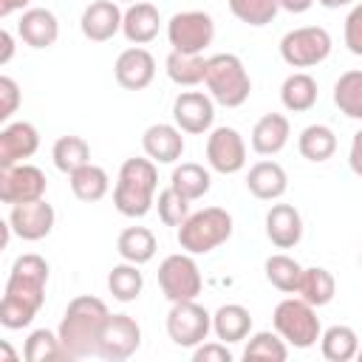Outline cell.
I'll list each match as a JSON object with an SVG mask.
<instances>
[{"label": "cell", "mask_w": 362, "mask_h": 362, "mask_svg": "<svg viewBox=\"0 0 362 362\" xmlns=\"http://www.w3.org/2000/svg\"><path fill=\"white\" fill-rule=\"evenodd\" d=\"M48 274H51L48 260L34 255V252L20 255L11 263L6 291H3V300H0V325L3 328L17 331V328L31 325V320L37 317V311L45 303Z\"/></svg>", "instance_id": "obj_1"}, {"label": "cell", "mask_w": 362, "mask_h": 362, "mask_svg": "<svg viewBox=\"0 0 362 362\" xmlns=\"http://www.w3.org/2000/svg\"><path fill=\"white\" fill-rule=\"evenodd\" d=\"M107 314H110L107 305L93 294H79L68 303L57 334H59L65 351L71 354V359H82V356L96 354V342H99V334H102Z\"/></svg>", "instance_id": "obj_2"}, {"label": "cell", "mask_w": 362, "mask_h": 362, "mask_svg": "<svg viewBox=\"0 0 362 362\" xmlns=\"http://www.w3.org/2000/svg\"><path fill=\"white\" fill-rule=\"evenodd\" d=\"M158 170L153 158H127L119 167V178L113 187V206L124 218H144L156 206Z\"/></svg>", "instance_id": "obj_3"}, {"label": "cell", "mask_w": 362, "mask_h": 362, "mask_svg": "<svg viewBox=\"0 0 362 362\" xmlns=\"http://www.w3.org/2000/svg\"><path fill=\"white\" fill-rule=\"evenodd\" d=\"M204 85L209 96L223 107H240L252 93V79L240 57L235 54H215L206 59Z\"/></svg>", "instance_id": "obj_4"}, {"label": "cell", "mask_w": 362, "mask_h": 362, "mask_svg": "<svg viewBox=\"0 0 362 362\" xmlns=\"http://www.w3.org/2000/svg\"><path fill=\"white\" fill-rule=\"evenodd\" d=\"M229 238H232V215L221 206L189 212V218L178 226V246L189 255H209Z\"/></svg>", "instance_id": "obj_5"}, {"label": "cell", "mask_w": 362, "mask_h": 362, "mask_svg": "<svg viewBox=\"0 0 362 362\" xmlns=\"http://www.w3.org/2000/svg\"><path fill=\"white\" fill-rule=\"evenodd\" d=\"M272 322H274V331L286 339V345H294V348H311L322 337L320 317H317L314 305L305 303L303 297L280 300L272 314Z\"/></svg>", "instance_id": "obj_6"}, {"label": "cell", "mask_w": 362, "mask_h": 362, "mask_svg": "<svg viewBox=\"0 0 362 362\" xmlns=\"http://www.w3.org/2000/svg\"><path fill=\"white\" fill-rule=\"evenodd\" d=\"M331 48H334L331 34L322 25L291 28L280 40V57L291 68H314V65L328 59Z\"/></svg>", "instance_id": "obj_7"}, {"label": "cell", "mask_w": 362, "mask_h": 362, "mask_svg": "<svg viewBox=\"0 0 362 362\" xmlns=\"http://www.w3.org/2000/svg\"><path fill=\"white\" fill-rule=\"evenodd\" d=\"M158 286L161 294L170 303H181V300H195L201 294V269L192 260L189 252H178V255H167L158 266Z\"/></svg>", "instance_id": "obj_8"}, {"label": "cell", "mask_w": 362, "mask_h": 362, "mask_svg": "<svg viewBox=\"0 0 362 362\" xmlns=\"http://www.w3.org/2000/svg\"><path fill=\"white\" fill-rule=\"evenodd\" d=\"M167 40H170L173 51L204 54V48L212 45V40H215V20L201 8L178 11L167 20Z\"/></svg>", "instance_id": "obj_9"}, {"label": "cell", "mask_w": 362, "mask_h": 362, "mask_svg": "<svg viewBox=\"0 0 362 362\" xmlns=\"http://www.w3.org/2000/svg\"><path fill=\"white\" fill-rule=\"evenodd\" d=\"M209 331H212V314L195 300L173 303V308L167 311V337L178 348L201 345L209 337Z\"/></svg>", "instance_id": "obj_10"}, {"label": "cell", "mask_w": 362, "mask_h": 362, "mask_svg": "<svg viewBox=\"0 0 362 362\" xmlns=\"http://www.w3.org/2000/svg\"><path fill=\"white\" fill-rule=\"evenodd\" d=\"M141 345V328L130 314H107L99 342H96V356L107 362H122L130 359Z\"/></svg>", "instance_id": "obj_11"}, {"label": "cell", "mask_w": 362, "mask_h": 362, "mask_svg": "<svg viewBox=\"0 0 362 362\" xmlns=\"http://www.w3.org/2000/svg\"><path fill=\"white\" fill-rule=\"evenodd\" d=\"M48 178L40 167L34 164H14V167H0V198L3 204H25V201H40L45 198Z\"/></svg>", "instance_id": "obj_12"}, {"label": "cell", "mask_w": 362, "mask_h": 362, "mask_svg": "<svg viewBox=\"0 0 362 362\" xmlns=\"http://www.w3.org/2000/svg\"><path fill=\"white\" fill-rule=\"evenodd\" d=\"M206 161L221 175H235L246 167V141L235 127H215L206 136Z\"/></svg>", "instance_id": "obj_13"}, {"label": "cell", "mask_w": 362, "mask_h": 362, "mask_svg": "<svg viewBox=\"0 0 362 362\" xmlns=\"http://www.w3.org/2000/svg\"><path fill=\"white\" fill-rule=\"evenodd\" d=\"M173 122L192 136H204L215 122V99L201 90H181L173 102Z\"/></svg>", "instance_id": "obj_14"}, {"label": "cell", "mask_w": 362, "mask_h": 362, "mask_svg": "<svg viewBox=\"0 0 362 362\" xmlns=\"http://www.w3.org/2000/svg\"><path fill=\"white\" fill-rule=\"evenodd\" d=\"M54 221H57V212H54V206L45 198L14 204L11 212H8V223H11L14 235L23 238V240H42V238H48L51 229H54Z\"/></svg>", "instance_id": "obj_15"}, {"label": "cell", "mask_w": 362, "mask_h": 362, "mask_svg": "<svg viewBox=\"0 0 362 362\" xmlns=\"http://www.w3.org/2000/svg\"><path fill=\"white\" fill-rule=\"evenodd\" d=\"M113 74H116V82L124 90H144L156 79V59L147 48L133 45V48H124L116 57Z\"/></svg>", "instance_id": "obj_16"}, {"label": "cell", "mask_w": 362, "mask_h": 362, "mask_svg": "<svg viewBox=\"0 0 362 362\" xmlns=\"http://www.w3.org/2000/svg\"><path fill=\"white\" fill-rule=\"evenodd\" d=\"M122 20L124 11L116 6V0H93L90 6H85L79 28L90 42H107L122 31Z\"/></svg>", "instance_id": "obj_17"}, {"label": "cell", "mask_w": 362, "mask_h": 362, "mask_svg": "<svg viewBox=\"0 0 362 362\" xmlns=\"http://www.w3.org/2000/svg\"><path fill=\"white\" fill-rule=\"evenodd\" d=\"M40 147V133L31 122H8L0 130V167H14L31 158Z\"/></svg>", "instance_id": "obj_18"}, {"label": "cell", "mask_w": 362, "mask_h": 362, "mask_svg": "<svg viewBox=\"0 0 362 362\" xmlns=\"http://www.w3.org/2000/svg\"><path fill=\"white\" fill-rule=\"evenodd\" d=\"M184 130L178 124H150L141 136V147H144V156L153 158L156 164H173L181 158L184 153Z\"/></svg>", "instance_id": "obj_19"}, {"label": "cell", "mask_w": 362, "mask_h": 362, "mask_svg": "<svg viewBox=\"0 0 362 362\" xmlns=\"http://www.w3.org/2000/svg\"><path fill=\"white\" fill-rule=\"evenodd\" d=\"M266 238L277 249H291L303 240V215L291 204H272L266 212Z\"/></svg>", "instance_id": "obj_20"}, {"label": "cell", "mask_w": 362, "mask_h": 362, "mask_svg": "<svg viewBox=\"0 0 362 362\" xmlns=\"http://www.w3.org/2000/svg\"><path fill=\"white\" fill-rule=\"evenodd\" d=\"M17 34L31 48H51L59 37V20L51 8H25L20 14Z\"/></svg>", "instance_id": "obj_21"}, {"label": "cell", "mask_w": 362, "mask_h": 362, "mask_svg": "<svg viewBox=\"0 0 362 362\" xmlns=\"http://www.w3.org/2000/svg\"><path fill=\"white\" fill-rule=\"evenodd\" d=\"M158 28H161V14L153 3H130L127 11H124V20H122V34L127 37V42L133 45H147L158 37Z\"/></svg>", "instance_id": "obj_22"}, {"label": "cell", "mask_w": 362, "mask_h": 362, "mask_svg": "<svg viewBox=\"0 0 362 362\" xmlns=\"http://www.w3.org/2000/svg\"><path fill=\"white\" fill-rule=\"evenodd\" d=\"M246 189L257 201H277L288 189V175L277 161H257L246 173Z\"/></svg>", "instance_id": "obj_23"}, {"label": "cell", "mask_w": 362, "mask_h": 362, "mask_svg": "<svg viewBox=\"0 0 362 362\" xmlns=\"http://www.w3.org/2000/svg\"><path fill=\"white\" fill-rule=\"evenodd\" d=\"M291 136V124L283 113H266L252 127V150L257 156H277Z\"/></svg>", "instance_id": "obj_24"}, {"label": "cell", "mask_w": 362, "mask_h": 362, "mask_svg": "<svg viewBox=\"0 0 362 362\" xmlns=\"http://www.w3.org/2000/svg\"><path fill=\"white\" fill-rule=\"evenodd\" d=\"M317 96H320V88H317V79L305 71H297V74H288L280 85V102L286 110L291 113H305L317 105Z\"/></svg>", "instance_id": "obj_25"}, {"label": "cell", "mask_w": 362, "mask_h": 362, "mask_svg": "<svg viewBox=\"0 0 362 362\" xmlns=\"http://www.w3.org/2000/svg\"><path fill=\"white\" fill-rule=\"evenodd\" d=\"M212 331L221 342H240L252 331V314L240 303H226L212 314Z\"/></svg>", "instance_id": "obj_26"}, {"label": "cell", "mask_w": 362, "mask_h": 362, "mask_svg": "<svg viewBox=\"0 0 362 362\" xmlns=\"http://www.w3.org/2000/svg\"><path fill=\"white\" fill-rule=\"evenodd\" d=\"M116 252L122 260L144 266L156 255V235L147 226H127L116 240Z\"/></svg>", "instance_id": "obj_27"}, {"label": "cell", "mask_w": 362, "mask_h": 362, "mask_svg": "<svg viewBox=\"0 0 362 362\" xmlns=\"http://www.w3.org/2000/svg\"><path fill=\"white\" fill-rule=\"evenodd\" d=\"M167 76L181 85V88H195L206 76V59L204 54H184V51H170L167 54Z\"/></svg>", "instance_id": "obj_28"}, {"label": "cell", "mask_w": 362, "mask_h": 362, "mask_svg": "<svg viewBox=\"0 0 362 362\" xmlns=\"http://www.w3.org/2000/svg\"><path fill=\"white\" fill-rule=\"evenodd\" d=\"M297 150L303 158L322 164L337 153V136L328 124H308V127H303V133L297 139Z\"/></svg>", "instance_id": "obj_29"}, {"label": "cell", "mask_w": 362, "mask_h": 362, "mask_svg": "<svg viewBox=\"0 0 362 362\" xmlns=\"http://www.w3.org/2000/svg\"><path fill=\"white\" fill-rule=\"evenodd\" d=\"M170 187L175 192H181L187 201H198L209 192L212 187V175L209 170H204L201 164L195 161H184L178 167H173V175H170Z\"/></svg>", "instance_id": "obj_30"}, {"label": "cell", "mask_w": 362, "mask_h": 362, "mask_svg": "<svg viewBox=\"0 0 362 362\" xmlns=\"http://www.w3.org/2000/svg\"><path fill=\"white\" fill-rule=\"evenodd\" d=\"M297 294L311 303L314 308L320 305H328L337 294V280L328 269L322 266H311V269H303V277H300V286H297Z\"/></svg>", "instance_id": "obj_31"}, {"label": "cell", "mask_w": 362, "mask_h": 362, "mask_svg": "<svg viewBox=\"0 0 362 362\" xmlns=\"http://www.w3.org/2000/svg\"><path fill=\"white\" fill-rule=\"evenodd\" d=\"M320 351L328 362H348L356 359L359 351V337L351 325H331L320 337Z\"/></svg>", "instance_id": "obj_32"}, {"label": "cell", "mask_w": 362, "mask_h": 362, "mask_svg": "<svg viewBox=\"0 0 362 362\" xmlns=\"http://www.w3.org/2000/svg\"><path fill=\"white\" fill-rule=\"evenodd\" d=\"M51 158H54V167L59 173L71 175L79 167L90 164V144L82 136H59L51 147Z\"/></svg>", "instance_id": "obj_33"}, {"label": "cell", "mask_w": 362, "mask_h": 362, "mask_svg": "<svg viewBox=\"0 0 362 362\" xmlns=\"http://www.w3.org/2000/svg\"><path fill=\"white\" fill-rule=\"evenodd\" d=\"M68 178H71V192H74L79 201H85V204L102 201V198L107 195V189H110L107 173H105L102 167H96V164H85V167H79L76 173H71Z\"/></svg>", "instance_id": "obj_34"}, {"label": "cell", "mask_w": 362, "mask_h": 362, "mask_svg": "<svg viewBox=\"0 0 362 362\" xmlns=\"http://www.w3.org/2000/svg\"><path fill=\"white\" fill-rule=\"evenodd\" d=\"M334 105L348 119L362 122V71H345L334 82Z\"/></svg>", "instance_id": "obj_35"}, {"label": "cell", "mask_w": 362, "mask_h": 362, "mask_svg": "<svg viewBox=\"0 0 362 362\" xmlns=\"http://www.w3.org/2000/svg\"><path fill=\"white\" fill-rule=\"evenodd\" d=\"M263 272H266V280L277 291L297 294V286H300V277H303V266L294 257H288V255H272V257H266Z\"/></svg>", "instance_id": "obj_36"}, {"label": "cell", "mask_w": 362, "mask_h": 362, "mask_svg": "<svg viewBox=\"0 0 362 362\" xmlns=\"http://www.w3.org/2000/svg\"><path fill=\"white\" fill-rule=\"evenodd\" d=\"M25 362H51V359H71V354L65 351L59 334L48 331V328H37L28 334L25 348H23Z\"/></svg>", "instance_id": "obj_37"}, {"label": "cell", "mask_w": 362, "mask_h": 362, "mask_svg": "<svg viewBox=\"0 0 362 362\" xmlns=\"http://www.w3.org/2000/svg\"><path fill=\"white\" fill-rule=\"evenodd\" d=\"M107 288H110V294L119 303H133V300H139V294L144 288V277H141V272H139L136 263H127L124 260V263H119V266L110 269Z\"/></svg>", "instance_id": "obj_38"}, {"label": "cell", "mask_w": 362, "mask_h": 362, "mask_svg": "<svg viewBox=\"0 0 362 362\" xmlns=\"http://www.w3.org/2000/svg\"><path fill=\"white\" fill-rule=\"evenodd\" d=\"M243 359H269V362H283L288 359L286 339L277 331H257L249 337L243 348Z\"/></svg>", "instance_id": "obj_39"}, {"label": "cell", "mask_w": 362, "mask_h": 362, "mask_svg": "<svg viewBox=\"0 0 362 362\" xmlns=\"http://www.w3.org/2000/svg\"><path fill=\"white\" fill-rule=\"evenodd\" d=\"M226 3H229V11L240 23L255 25V28L269 25L277 17V11H280V3L277 0H226Z\"/></svg>", "instance_id": "obj_40"}, {"label": "cell", "mask_w": 362, "mask_h": 362, "mask_svg": "<svg viewBox=\"0 0 362 362\" xmlns=\"http://www.w3.org/2000/svg\"><path fill=\"white\" fill-rule=\"evenodd\" d=\"M156 209H158V218H161L164 226H181L189 218V201L181 192H175L173 187H167V189L158 192Z\"/></svg>", "instance_id": "obj_41"}, {"label": "cell", "mask_w": 362, "mask_h": 362, "mask_svg": "<svg viewBox=\"0 0 362 362\" xmlns=\"http://www.w3.org/2000/svg\"><path fill=\"white\" fill-rule=\"evenodd\" d=\"M20 107V88L11 76H0V122H8Z\"/></svg>", "instance_id": "obj_42"}, {"label": "cell", "mask_w": 362, "mask_h": 362, "mask_svg": "<svg viewBox=\"0 0 362 362\" xmlns=\"http://www.w3.org/2000/svg\"><path fill=\"white\" fill-rule=\"evenodd\" d=\"M345 45L351 54L362 57V3H356L345 17Z\"/></svg>", "instance_id": "obj_43"}, {"label": "cell", "mask_w": 362, "mask_h": 362, "mask_svg": "<svg viewBox=\"0 0 362 362\" xmlns=\"http://www.w3.org/2000/svg\"><path fill=\"white\" fill-rule=\"evenodd\" d=\"M192 359L195 362H232V351L226 348V342H201L192 348Z\"/></svg>", "instance_id": "obj_44"}, {"label": "cell", "mask_w": 362, "mask_h": 362, "mask_svg": "<svg viewBox=\"0 0 362 362\" xmlns=\"http://www.w3.org/2000/svg\"><path fill=\"white\" fill-rule=\"evenodd\" d=\"M348 167H351V173H354V175H359V178H362V130H356V133H354V139H351Z\"/></svg>", "instance_id": "obj_45"}, {"label": "cell", "mask_w": 362, "mask_h": 362, "mask_svg": "<svg viewBox=\"0 0 362 362\" xmlns=\"http://www.w3.org/2000/svg\"><path fill=\"white\" fill-rule=\"evenodd\" d=\"M14 57V37H11V31H0V65H6L8 59Z\"/></svg>", "instance_id": "obj_46"}, {"label": "cell", "mask_w": 362, "mask_h": 362, "mask_svg": "<svg viewBox=\"0 0 362 362\" xmlns=\"http://www.w3.org/2000/svg\"><path fill=\"white\" fill-rule=\"evenodd\" d=\"M31 0H0V17H8L14 11H25Z\"/></svg>", "instance_id": "obj_47"}, {"label": "cell", "mask_w": 362, "mask_h": 362, "mask_svg": "<svg viewBox=\"0 0 362 362\" xmlns=\"http://www.w3.org/2000/svg\"><path fill=\"white\" fill-rule=\"evenodd\" d=\"M277 3H280V8H286L291 14H303V11H308L314 6V0H277Z\"/></svg>", "instance_id": "obj_48"}, {"label": "cell", "mask_w": 362, "mask_h": 362, "mask_svg": "<svg viewBox=\"0 0 362 362\" xmlns=\"http://www.w3.org/2000/svg\"><path fill=\"white\" fill-rule=\"evenodd\" d=\"M0 354H3V359H6V362H14V359H17V356H14V351H11V345H8V342H0Z\"/></svg>", "instance_id": "obj_49"}, {"label": "cell", "mask_w": 362, "mask_h": 362, "mask_svg": "<svg viewBox=\"0 0 362 362\" xmlns=\"http://www.w3.org/2000/svg\"><path fill=\"white\" fill-rule=\"evenodd\" d=\"M320 6H325V8H339V6H348V3H354V0H317Z\"/></svg>", "instance_id": "obj_50"}, {"label": "cell", "mask_w": 362, "mask_h": 362, "mask_svg": "<svg viewBox=\"0 0 362 362\" xmlns=\"http://www.w3.org/2000/svg\"><path fill=\"white\" fill-rule=\"evenodd\" d=\"M356 359H359V362H362V348H359V351H356Z\"/></svg>", "instance_id": "obj_51"}, {"label": "cell", "mask_w": 362, "mask_h": 362, "mask_svg": "<svg viewBox=\"0 0 362 362\" xmlns=\"http://www.w3.org/2000/svg\"><path fill=\"white\" fill-rule=\"evenodd\" d=\"M124 3H139V0H124Z\"/></svg>", "instance_id": "obj_52"}, {"label": "cell", "mask_w": 362, "mask_h": 362, "mask_svg": "<svg viewBox=\"0 0 362 362\" xmlns=\"http://www.w3.org/2000/svg\"><path fill=\"white\" fill-rule=\"evenodd\" d=\"M359 263H362V249H359Z\"/></svg>", "instance_id": "obj_53"}]
</instances>
